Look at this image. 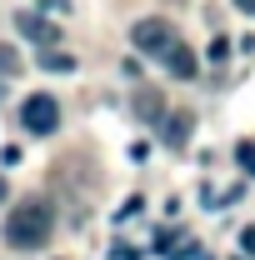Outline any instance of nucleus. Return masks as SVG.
I'll return each mask as SVG.
<instances>
[{"label":"nucleus","mask_w":255,"mask_h":260,"mask_svg":"<svg viewBox=\"0 0 255 260\" xmlns=\"http://www.w3.org/2000/svg\"><path fill=\"white\" fill-rule=\"evenodd\" d=\"M130 105H135V120H145V125H165V115H170L155 85H140V90L130 95Z\"/></svg>","instance_id":"nucleus-5"},{"label":"nucleus","mask_w":255,"mask_h":260,"mask_svg":"<svg viewBox=\"0 0 255 260\" xmlns=\"http://www.w3.org/2000/svg\"><path fill=\"white\" fill-rule=\"evenodd\" d=\"M130 45H135L140 55H160V60H165L180 40H175V25H170V20L145 15V20H135V25H130Z\"/></svg>","instance_id":"nucleus-2"},{"label":"nucleus","mask_w":255,"mask_h":260,"mask_svg":"<svg viewBox=\"0 0 255 260\" xmlns=\"http://www.w3.org/2000/svg\"><path fill=\"white\" fill-rule=\"evenodd\" d=\"M240 245H245V250L255 255V230H245V240H240Z\"/></svg>","instance_id":"nucleus-13"},{"label":"nucleus","mask_w":255,"mask_h":260,"mask_svg":"<svg viewBox=\"0 0 255 260\" xmlns=\"http://www.w3.org/2000/svg\"><path fill=\"white\" fill-rule=\"evenodd\" d=\"M15 25H20V35L35 40L40 50H55V40H60V30H55L45 15H35V10H20V15H15Z\"/></svg>","instance_id":"nucleus-4"},{"label":"nucleus","mask_w":255,"mask_h":260,"mask_svg":"<svg viewBox=\"0 0 255 260\" xmlns=\"http://www.w3.org/2000/svg\"><path fill=\"white\" fill-rule=\"evenodd\" d=\"M20 50H15V45H10V40H0V75H20Z\"/></svg>","instance_id":"nucleus-8"},{"label":"nucleus","mask_w":255,"mask_h":260,"mask_svg":"<svg viewBox=\"0 0 255 260\" xmlns=\"http://www.w3.org/2000/svg\"><path fill=\"white\" fill-rule=\"evenodd\" d=\"M195 135V120L185 115V110H170L165 115V145H175V150H185V140Z\"/></svg>","instance_id":"nucleus-6"},{"label":"nucleus","mask_w":255,"mask_h":260,"mask_svg":"<svg viewBox=\"0 0 255 260\" xmlns=\"http://www.w3.org/2000/svg\"><path fill=\"white\" fill-rule=\"evenodd\" d=\"M235 10H245V15H255V0H235Z\"/></svg>","instance_id":"nucleus-12"},{"label":"nucleus","mask_w":255,"mask_h":260,"mask_svg":"<svg viewBox=\"0 0 255 260\" xmlns=\"http://www.w3.org/2000/svg\"><path fill=\"white\" fill-rule=\"evenodd\" d=\"M235 155H240V165L255 175V140H245V145H235Z\"/></svg>","instance_id":"nucleus-11"},{"label":"nucleus","mask_w":255,"mask_h":260,"mask_svg":"<svg viewBox=\"0 0 255 260\" xmlns=\"http://www.w3.org/2000/svg\"><path fill=\"white\" fill-rule=\"evenodd\" d=\"M50 235H55V210H50V200H20L15 210H10V220H5V245L10 250H45L50 245Z\"/></svg>","instance_id":"nucleus-1"},{"label":"nucleus","mask_w":255,"mask_h":260,"mask_svg":"<svg viewBox=\"0 0 255 260\" xmlns=\"http://www.w3.org/2000/svg\"><path fill=\"white\" fill-rule=\"evenodd\" d=\"M210 60H215V65L230 60V40H225V35H215V40H210Z\"/></svg>","instance_id":"nucleus-10"},{"label":"nucleus","mask_w":255,"mask_h":260,"mask_svg":"<svg viewBox=\"0 0 255 260\" xmlns=\"http://www.w3.org/2000/svg\"><path fill=\"white\" fill-rule=\"evenodd\" d=\"M40 65H45V70H75V55H65V50H40Z\"/></svg>","instance_id":"nucleus-9"},{"label":"nucleus","mask_w":255,"mask_h":260,"mask_svg":"<svg viewBox=\"0 0 255 260\" xmlns=\"http://www.w3.org/2000/svg\"><path fill=\"white\" fill-rule=\"evenodd\" d=\"M20 120H25V130H35V135H50V130L60 125V105H55V95H30L25 110H20Z\"/></svg>","instance_id":"nucleus-3"},{"label":"nucleus","mask_w":255,"mask_h":260,"mask_svg":"<svg viewBox=\"0 0 255 260\" xmlns=\"http://www.w3.org/2000/svg\"><path fill=\"white\" fill-rule=\"evenodd\" d=\"M165 60H170V75H180V80H195V70H200V65H195V50H190V45H175Z\"/></svg>","instance_id":"nucleus-7"}]
</instances>
